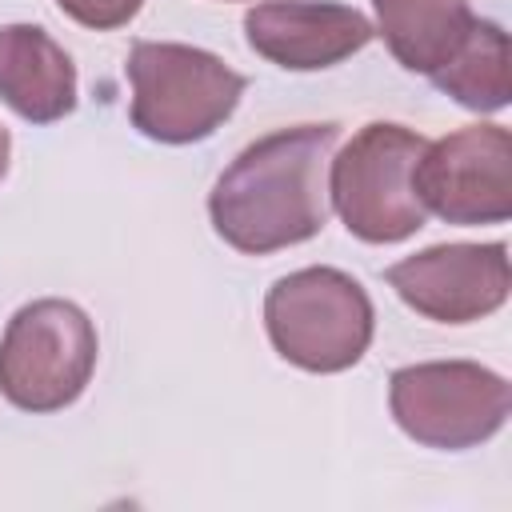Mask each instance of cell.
Listing matches in <instances>:
<instances>
[{"label": "cell", "mask_w": 512, "mask_h": 512, "mask_svg": "<svg viewBox=\"0 0 512 512\" xmlns=\"http://www.w3.org/2000/svg\"><path fill=\"white\" fill-rule=\"evenodd\" d=\"M264 328L280 360L332 376L364 360L376 332V308L356 276L312 264L268 288Z\"/></svg>", "instance_id": "cell-3"}, {"label": "cell", "mask_w": 512, "mask_h": 512, "mask_svg": "<svg viewBox=\"0 0 512 512\" xmlns=\"http://www.w3.org/2000/svg\"><path fill=\"white\" fill-rule=\"evenodd\" d=\"M508 408V380L476 360L404 364L388 380V412L396 428L436 452L480 448L504 428Z\"/></svg>", "instance_id": "cell-6"}, {"label": "cell", "mask_w": 512, "mask_h": 512, "mask_svg": "<svg viewBox=\"0 0 512 512\" xmlns=\"http://www.w3.org/2000/svg\"><path fill=\"white\" fill-rule=\"evenodd\" d=\"M336 140L340 124L332 120L252 140L208 192L216 236L244 256L312 240L328 224V160Z\"/></svg>", "instance_id": "cell-1"}, {"label": "cell", "mask_w": 512, "mask_h": 512, "mask_svg": "<svg viewBox=\"0 0 512 512\" xmlns=\"http://www.w3.org/2000/svg\"><path fill=\"white\" fill-rule=\"evenodd\" d=\"M432 84L452 96L468 112H500L512 100V52H508V32L496 20L472 24L456 56L432 76Z\"/></svg>", "instance_id": "cell-12"}, {"label": "cell", "mask_w": 512, "mask_h": 512, "mask_svg": "<svg viewBox=\"0 0 512 512\" xmlns=\"http://www.w3.org/2000/svg\"><path fill=\"white\" fill-rule=\"evenodd\" d=\"M8 160H12V136H8V128L0 124V180H4V172H8Z\"/></svg>", "instance_id": "cell-14"}, {"label": "cell", "mask_w": 512, "mask_h": 512, "mask_svg": "<svg viewBox=\"0 0 512 512\" xmlns=\"http://www.w3.org/2000/svg\"><path fill=\"white\" fill-rule=\"evenodd\" d=\"M96 324L72 300L44 296L12 312L0 336V396L20 412H60L96 372Z\"/></svg>", "instance_id": "cell-5"}, {"label": "cell", "mask_w": 512, "mask_h": 512, "mask_svg": "<svg viewBox=\"0 0 512 512\" xmlns=\"http://www.w3.org/2000/svg\"><path fill=\"white\" fill-rule=\"evenodd\" d=\"M412 180L424 212L448 224H504L512 216V132L504 124H468L428 140Z\"/></svg>", "instance_id": "cell-7"}, {"label": "cell", "mask_w": 512, "mask_h": 512, "mask_svg": "<svg viewBox=\"0 0 512 512\" xmlns=\"http://www.w3.org/2000/svg\"><path fill=\"white\" fill-rule=\"evenodd\" d=\"M428 140L416 128L372 120L328 164V196L344 228L364 244H400L428 220L416 196V160Z\"/></svg>", "instance_id": "cell-4"}, {"label": "cell", "mask_w": 512, "mask_h": 512, "mask_svg": "<svg viewBox=\"0 0 512 512\" xmlns=\"http://www.w3.org/2000/svg\"><path fill=\"white\" fill-rule=\"evenodd\" d=\"M60 12L92 32H112V28H124L144 0H56Z\"/></svg>", "instance_id": "cell-13"}, {"label": "cell", "mask_w": 512, "mask_h": 512, "mask_svg": "<svg viewBox=\"0 0 512 512\" xmlns=\"http://www.w3.org/2000/svg\"><path fill=\"white\" fill-rule=\"evenodd\" d=\"M124 72L132 84V128L156 144L208 140L248 88L216 52L176 40H136Z\"/></svg>", "instance_id": "cell-2"}, {"label": "cell", "mask_w": 512, "mask_h": 512, "mask_svg": "<svg viewBox=\"0 0 512 512\" xmlns=\"http://www.w3.org/2000/svg\"><path fill=\"white\" fill-rule=\"evenodd\" d=\"M244 36L256 56L284 72H320L368 48L376 28L336 0H268L244 12Z\"/></svg>", "instance_id": "cell-9"}, {"label": "cell", "mask_w": 512, "mask_h": 512, "mask_svg": "<svg viewBox=\"0 0 512 512\" xmlns=\"http://www.w3.org/2000/svg\"><path fill=\"white\" fill-rule=\"evenodd\" d=\"M376 12V36H384L388 52L420 76H436L464 36L476 24V12L468 0H372Z\"/></svg>", "instance_id": "cell-11"}, {"label": "cell", "mask_w": 512, "mask_h": 512, "mask_svg": "<svg viewBox=\"0 0 512 512\" xmlns=\"http://www.w3.org/2000/svg\"><path fill=\"white\" fill-rule=\"evenodd\" d=\"M0 100L28 124H56L76 108V64L40 24L0 28Z\"/></svg>", "instance_id": "cell-10"}, {"label": "cell", "mask_w": 512, "mask_h": 512, "mask_svg": "<svg viewBox=\"0 0 512 512\" xmlns=\"http://www.w3.org/2000/svg\"><path fill=\"white\" fill-rule=\"evenodd\" d=\"M384 280L416 316L472 324L508 300V244H432L396 260Z\"/></svg>", "instance_id": "cell-8"}]
</instances>
